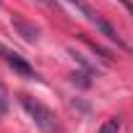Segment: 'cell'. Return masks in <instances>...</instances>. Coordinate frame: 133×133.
Instances as JSON below:
<instances>
[{
	"instance_id": "obj_9",
	"label": "cell",
	"mask_w": 133,
	"mask_h": 133,
	"mask_svg": "<svg viewBox=\"0 0 133 133\" xmlns=\"http://www.w3.org/2000/svg\"><path fill=\"white\" fill-rule=\"evenodd\" d=\"M39 3H52V0H39Z\"/></svg>"
},
{
	"instance_id": "obj_1",
	"label": "cell",
	"mask_w": 133,
	"mask_h": 133,
	"mask_svg": "<svg viewBox=\"0 0 133 133\" xmlns=\"http://www.w3.org/2000/svg\"><path fill=\"white\" fill-rule=\"evenodd\" d=\"M18 102H21V107L29 112V117L37 123V128H39V130H44V133H55V130H57V120H55L52 110H47L42 102H37V99H34V97H29V94H21V97H18Z\"/></svg>"
},
{
	"instance_id": "obj_4",
	"label": "cell",
	"mask_w": 133,
	"mask_h": 133,
	"mask_svg": "<svg viewBox=\"0 0 133 133\" xmlns=\"http://www.w3.org/2000/svg\"><path fill=\"white\" fill-rule=\"evenodd\" d=\"M11 24H13V29L18 31V37H24L26 42H37L39 29H37L31 21H26V18H21V16H13V18H11Z\"/></svg>"
},
{
	"instance_id": "obj_6",
	"label": "cell",
	"mask_w": 133,
	"mask_h": 133,
	"mask_svg": "<svg viewBox=\"0 0 133 133\" xmlns=\"http://www.w3.org/2000/svg\"><path fill=\"white\" fill-rule=\"evenodd\" d=\"M8 112V91H5V86L0 84V117H3Z\"/></svg>"
},
{
	"instance_id": "obj_7",
	"label": "cell",
	"mask_w": 133,
	"mask_h": 133,
	"mask_svg": "<svg viewBox=\"0 0 133 133\" xmlns=\"http://www.w3.org/2000/svg\"><path fill=\"white\" fill-rule=\"evenodd\" d=\"M71 78H73V84L78 81V86H89V84H91V81H89V73H86V71H78V73H73Z\"/></svg>"
},
{
	"instance_id": "obj_2",
	"label": "cell",
	"mask_w": 133,
	"mask_h": 133,
	"mask_svg": "<svg viewBox=\"0 0 133 133\" xmlns=\"http://www.w3.org/2000/svg\"><path fill=\"white\" fill-rule=\"evenodd\" d=\"M65 3H71V5L76 8V11H81V13H84V16H86V18H89V21H91V24H94V26H97V29H99V31H102L104 37H107V39H110V42H115V44H117L120 50L130 52V47H128V44H125V42L120 39V34H117V31H115V29L110 26V21H104V18H102V16L97 13V11H91V8H89V5L84 3V0H65Z\"/></svg>"
},
{
	"instance_id": "obj_8",
	"label": "cell",
	"mask_w": 133,
	"mask_h": 133,
	"mask_svg": "<svg viewBox=\"0 0 133 133\" xmlns=\"http://www.w3.org/2000/svg\"><path fill=\"white\" fill-rule=\"evenodd\" d=\"M117 3H123V5H125V8H128V11L133 13V3H130V0H117Z\"/></svg>"
},
{
	"instance_id": "obj_3",
	"label": "cell",
	"mask_w": 133,
	"mask_h": 133,
	"mask_svg": "<svg viewBox=\"0 0 133 133\" xmlns=\"http://www.w3.org/2000/svg\"><path fill=\"white\" fill-rule=\"evenodd\" d=\"M0 57H3L11 68L18 73V76H24V78H37V73H34V68L26 63V57H21L18 52H13V50H8L5 44H0Z\"/></svg>"
},
{
	"instance_id": "obj_5",
	"label": "cell",
	"mask_w": 133,
	"mask_h": 133,
	"mask_svg": "<svg viewBox=\"0 0 133 133\" xmlns=\"http://www.w3.org/2000/svg\"><path fill=\"white\" fill-rule=\"evenodd\" d=\"M99 133H120V117H107L99 125Z\"/></svg>"
}]
</instances>
